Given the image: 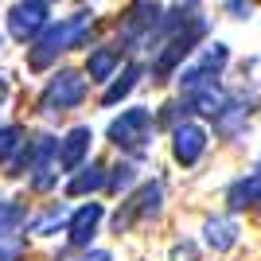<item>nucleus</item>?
Listing matches in <instances>:
<instances>
[{
	"label": "nucleus",
	"instance_id": "f257e3e1",
	"mask_svg": "<svg viewBox=\"0 0 261 261\" xmlns=\"http://www.w3.org/2000/svg\"><path fill=\"white\" fill-rule=\"evenodd\" d=\"M98 32V20L94 12H74L66 20H47L39 32L32 35V47H28V66L32 70H47V66L59 59V55L74 51V47H86Z\"/></svg>",
	"mask_w": 261,
	"mask_h": 261
},
{
	"label": "nucleus",
	"instance_id": "f03ea898",
	"mask_svg": "<svg viewBox=\"0 0 261 261\" xmlns=\"http://www.w3.org/2000/svg\"><path fill=\"white\" fill-rule=\"evenodd\" d=\"M207 35V20L203 16H191V20H184V23H175L172 32L164 35L160 43H156V63H152V74H156V82H164V78H172V70L179 63H184L187 55L195 51V43Z\"/></svg>",
	"mask_w": 261,
	"mask_h": 261
},
{
	"label": "nucleus",
	"instance_id": "7ed1b4c3",
	"mask_svg": "<svg viewBox=\"0 0 261 261\" xmlns=\"http://www.w3.org/2000/svg\"><path fill=\"white\" fill-rule=\"evenodd\" d=\"M160 16L164 8L156 0H137L121 23V47L125 51H156L160 43Z\"/></svg>",
	"mask_w": 261,
	"mask_h": 261
},
{
	"label": "nucleus",
	"instance_id": "20e7f679",
	"mask_svg": "<svg viewBox=\"0 0 261 261\" xmlns=\"http://www.w3.org/2000/svg\"><path fill=\"white\" fill-rule=\"evenodd\" d=\"M152 133H156V117H152V109H144V106H133L125 109L121 117L109 121V144H117L121 152H133V156H141L144 148H148V141H152Z\"/></svg>",
	"mask_w": 261,
	"mask_h": 261
},
{
	"label": "nucleus",
	"instance_id": "39448f33",
	"mask_svg": "<svg viewBox=\"0 0 261 261\" xmlns=\"http://www.w3.org/2000/svg\"><path fill=\"white\" fill-rule=\"evenodd\" d=\"M86 94H90V86L78 70H55V74L47 78L43 94H39V113H43V117L70 113V109H78L86 101Z\"/></svg>",
	"mask_w": 261,
	"mask_h": 261
},
{
	"label": "nucleus",
	"instance_id": "423d86ee",
	"mask_svg": "<svg viewBox=\"0 0 261 261\" xmlns=\"http://www.w3.org/2000/svg\"><path fill=\"white\" fill-rule=\"evenodd\" d=\"M160 207H164V179H148V184H141L117 211H113V234H129L137 222L156 218Z\"/></svg>",
	"mask_w": 261,
	"mask_h": 261
},
{
	"label": "nucleus",
	"instance_id": "0eeeda50",
	"mask_svg": "<svg viewBox=\"0 0 261 261\" xmlns=\"http://www.w3.org/2000/svg\"><path fill=\"white\" fill-rule=\"evenodd\" d=\"M28 184L35 191H51L59 184V137H35L28 144Z\"/></svg>",
	"mask_w": 261,
	"mask_h": 261
},
{
	"label": "nucleus",
	"instance_id": "6e6552de",
	"mask_svg": "<svg viewBox=\"0 0 261 261\" xmlns=\"http://www.w3.org/2000/svg\"><path fill=\"white\" fill-rule=\"evenodd\" d=\"M226 63H230L226 43H207V51L199 55L195 63L187 66V70H179V90H184V94H191V90L215 82V78L222 74V66H226Z\"/></svg>",
	"mask_w": 261,
	"mask_h": 261
},
{
	"label": "nucleus",
	"instance_id": "1a4fd4ad",
	"mask_svg": "<svg viewBox=\"0 0 261 261\" xmlns=\"http://www.w3.org/2000/svg\"><path fill=\"white\" fill-rule=\"evenodd\" d=\"M207 144H211V137H207V129L199 125V121H175L172 125V156H175V164H184V168H195L199 160H203V152H207Z\"/></svg>",
	"mask_w": 261,
	"mask_h": 261
},
{
	"label": "nucleus",
	"instance_id": "9d476101",
	"mask_svg": "<svg viewBox=\"0 0 261 261\" xmlns=\"http://www.w3.org/2000/svg\"><path fill=\"white\" fill-rule=\"evenodd\" d=\"M51 20V8H47V0H20V4H12L8 12V32L16 35V39H32L43 23Z\"/></svg>",
	"mask_w": 261,
	"mask_h": 261
},
{
	"label": "nucleus",
	"instance_id": "9b49d317",
	"mask_svg": "<svg viewBox=\"0 0 261 261\" xmlns=\"http://www.w3.org/2000/svg\"><path fill=\"white\" fill-rule=\"evenodd\" d=\"M101 218H106L101 203H82L78 211H70V215H66V234H70V246L86 250L90 242H94V234H98Z\"/></svg>",
	"mask_w": 261,
	"mask_h": 261
},
{
	"label": "nucleus",
	"instance_id": "f8f14e48",
	"mask_svg": "<svg viewBox=\"0 0 261 261\" xmlns=\"http://www.w3.org/2000/svg\"><path fill=\"white\" fill-rule=\"evenodd\" d=\"M90 141H94L90 125H74V129L59 141V168H63V172L82 168V164H86V156H90Z\"/></svg>",
	"mask_w": 261,
	"mask_h": 261
},
{
	"label": "nucleus",
	"instance_id": "ddd939ff",
	"mask_svg": "<svg viewBox=\"0 0 261 261\" xmlns=\"http://www.w3.org/2000/svg\"><path fill=\"white\" fill-rule=\"evenodd\" d=\"M250 113H253V101L246 98H226L222 109L215 113V129L222 137H242V129L250 125Z\"/></svg>",
	"mask_w": 261,
	"mask_h": 261
},
{
	"label": "nucleus",
	"instance_id": "4468645a",
	"mask_svg": "<svg viewBox=\"0 0 261 261\" xmlns=\"http://www.w3.org/2000/svg\"><path fill=\"white\" fill-rule=\"evenodd\" d=\"M226 203L230 211H250V207H261V164L253 172H246L242 179L226 187Z\"/></svg>",
	"mask_w": 261,
	"mask_h": 261
},
{
	"label": "nucleus",
	"instance_id": "2eb2a0df",
	"mask_svg": "<svg viewBox=\"0 0 261 261\" xmlns=\"http://www.w3.org/2000/svg\"><path fill=\"white\" fill-rule=\"evenodd\" d=\"M203 238H207V246L215 253H226L238 246V222H234V215H215L203 222Z\"/></svg>",
	"mask_w": 261,
	"mask_h": 261
},
{
	"label": "nucleus",
	"instance_id": "dca6fc26",
	"mask_svg": "<svg viewBox=\"0 0 261 261\" xmlns=\"http://www.w3.org/2000/svg\"><path fill=\"white\" fill-rule=\"evenodd\" d=\"M121 70V47H94L86 59V74L90 82H109Z\"/></svg>",
	"mask_w": 261,
	"mask_h": 261
},
{
	"label": "nucleus",
	"instance_id": "f3484780",
	"mask_svg": "<svg viewBox=\"0 0 261 261\" xmlns=\"http://www.w3.org/2000/svg\"><path fill=\"white\" fill-rule=\"evenodd\" d=\"M141 63H129L125 66V70H121V74H113L106 82V94H101V106H117V101H125L133 94V90H137V82H141Z\"/></svg>",
	"mask_w": 261,
	"mask_h": 261
},
{
	"label": "nucleus",
	"instance_id": "a211bd4d",
	"mask_svg": "<svg viewBox=\"0 0 261 261\" xmlns=\"http://www.w3.org/2000/svg\"><path fill=\"white\" fill-rule=\"evenodd\" d=\"M74 179H70V184H66V195H94V191H101V187H106V164H90V168H74Z\"/></svg>",
	"mask_w": 261,
	"mask_h": 261
},
{
	"label": "nucleus",
	"instance_id": "6ab92c4d",
	"mask_svg": "<svg viewBox=\"0 0 261 261\" xmlns=\"http://www.w3.org/2000/svg\"><path fill=\"white\" fill-rule=\"evenodd\" d=\"M28 253V238L20 234V226L0 230V261H20Z\"/></svg>",
	"mask_w": 261,
	"mask_h": 261
},
{
	"label": "nucleus",
	"instance_id": "aec40b11",
	"mask_svg": "<svg viewBox=\"0 0 261 261\" xmlns=\"http://www.w3.org/2000/svg\"><path fill=\"white\" fill-rule=\"evenodd\" d=\"M66 215H70V211H66L63 203H51L39 218H32V230L35 234H55L59 226H66Z\"/></svg>",
	"mask_w": 261,
	"mask_h": 261
},
{
	"label": "nucleus",
	"instance_id": "412c9836",
	"mask_svg": "<svg viewBox=\"0 0 261 261\" xmlns=\"http://www.w3.org/2000/svg\"><path fill=\"white\" fill-rule=\"evenodd\" d=\"M23 141H28V133H23L20 125H0V164L8 160V156L16 152Z\"/></svg>",
	"mask_w": 261,
	"mask_h": 261
},
{
	"label": "nucleus",
	"instance_id": "4be33fe9",
	"mask_svg": "<svg viewBox=\"0 0 261 261\" xmlns=\"http://www.w3.org/2000/svg\"><path fill=\"white\" fill-rule=\"evenodd\" d=\"M137 184V168L133 164H117V168H109L106 172V187L109 191H125V187Z\"/></svg>",
	"mask_w": 261,
	"mask_h": 261
},
{
	"label": "nucleus",
	"instance_id": "5701e85b",
	"mask_svg": "<svg viewBox=\"0 0 261 261\" xmlns=\"http://www.w3.org/2000/svg\"><path fill=\"white\" fill-rule=\"evenodd\" d=\"M20 222H23V207H20V203H12V199H0V230L20 226Z\"/></svg>",
	"mask_w": 261,
	"mask_h": 261
},
{
	"label": "nucleus",
	"instance_id": "b1692460",
	"mask_svg": "<svg viewBox=\"0 0 261 261\" xmlns=\"http://www.w3.org/2000/svg\"><path fill=\"white\" fill-rule=\"evenodd\" d=\"M172 261H195V246H191V242H179V246H172Z\"/></svg>",
	"mask_w": 261,
	"mask_h": 261
},
{
	"label": "nucleus",
	"instance_id": "393cba45",
	"mask_svg": "<svg viewBox=\"0 0 261 261\" xmlns=\"http://www.w3.org/2000/svg\"><path fill=\"white\" fill-rule=\"evenodd\" d=\"M250 8H253V0H226V12H230V16H246Z\"/></svg>",
	"mask_w": 261,
	"mask_h": 261
},
{
	"label": "nucleus",
	"instance_id": "a878e982",
	"mask_svg": "<svg viewBox=\"0 0 261 261\" xmlns=\"http://www.w3.org/2000/svg\"><path fill=\"white\" fill-rule=\"evenodd\" d=\"M78 261H113V257H109V253H106V250H90V253H86V257H78Z\"/></svg>",
	"mask_w": 261,
	"mask_h": 261
},
{
	"label": "nucleus",
	"instance_id": "bb28decb",
	"mask_svg": "<svg viewBox=\"0 0 261 261\" xmlns=\"http://www.w3.org/2000/svg\"><path fill=\"white\" fill-rule=\"evenodd\" d=\"M4 101H8V78L0 74V106H4Z\"/></svg>",
	"mask_w": 261,
	"mask_h": 261
},
{
	"label": "nucleus",
	"instance_id": "cd10ccee",
	"mask_svg": "<svg viewBox=\"0 0 261 261\" xmlns=\"http://www.w3.org/2000/svg\"><path fill=\"white\" fill-rule=\"evenodd\" d=\"M0 47H4V35H0Z\"/></svg>",
	"mask_w": 261,
	"mask_h": 261
}]
</instances>
